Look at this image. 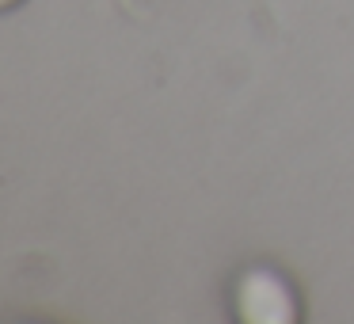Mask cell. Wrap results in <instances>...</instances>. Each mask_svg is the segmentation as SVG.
Segmentation results:
<instances>
[{"instance_id":"1","label":"cell","mask_w":354,"mask_h":324,"mask_svg":"<svg viewBox=\"0 0 354 324\" xmlns=\"http://www.w3.org/2000/svg\"><path fill=\"white\" fill-rule=\"evenodd\" d=\"M232 313L240 324H297V294L290 278L270 267H248L232 286Z\"/></svg>"},{"instance_id":"2","label":"cell","mask_w":354,"mask_h":324,"mask_svg":"<svg viewBox=\"0 0 354 324\" xmlns=\"http://www.w3.org/2000/svg\"><path fill=\"white\" fill-rule=\"evenodd\" d=\"M24 0H0V12H12V8H19Z\"/></svg>"}]
</instances>
